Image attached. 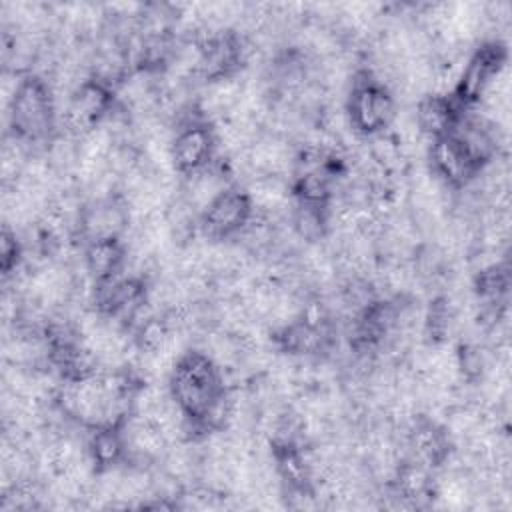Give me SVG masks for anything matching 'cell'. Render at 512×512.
<instances>
[{"mask_svg":"<svg viewBox=\"0 0 512 512\" xmlns=\"http://www.w3.org/2000/svg\"><path fill=\"white\" fill-rule=\"evenodd\" d=\"M428 154L432 176H436L446 188L468 186L484 168L454 132L434 138Z\"/></svg>","mask_w":512,"mask_h":512,"instance_id":"52a82bcc","label":"cell"},{"mask_svg":"<svg viewBox=\"0 0 512 512\" xmlns=\"http://www.w3.org/2000/svg\"><path fill=\"white\" fill-rule=\"evenodd\" d=\"M82 258L88 276L94 280V284H100L118 276L128 258V248L120 238L114 236L92 238L88 240Z\"/></svg>","mask_w":512,"mask_h":512,"instance_id":"30bf717a","label":"cell"},{"mask_svg":"<svg viewBox=\"0 0 512 512\" xmlns=\"http://www.w3.org/2000/svg\"><path fill=\"white\" fill-rule=\"evenodd\" d=\"M12 136L22 144H40L52 136L56 102L46 80L36 74L22 76L8 100Z\"/></svg>","mask_w":512,"mask_h":512,"instance_id":"7a4b0ae2","label":"cell"},{"mask_svg":"<svg viewBox=\"0 0 512 512\" xmlns=\"http://www.w3.org/2000/svg\"><path fill=\"white\" fill-rule=\"evenodd\" d=\"M406 450L410 456L408 460L412 462H418L430 470L442 466L448 462L452 450L448 426L416 414L406 434Z\"/></svg>","mask_w":512,"mask_h":512,"instance_id":"9c48e42d","label":"cell"},{"mask_svg":"<svg viewBox=\"0 0 512 512\" xmlns=\"http://www.w3.org/2000/svg\"><path fill=\"white\" fill-rule=\"evenodd\" d=\"M114 106V94L108 84L90 78L78 82L68 96L62 112V124L72 138H82L100 124H104Z\"/></svg>","mask_w":512,"mask_h":512,"instance_id":"277c9868","label":"cell"},{"mask_svg":"<svg viewBox=\"0 0 512 512\" xmlns=\"http://www.w3.org/2000/svg\"><path fill=\"white\" fill-rule=\"evenodd\" d=\"M506 68V52L500 44L490 42L478 48L466 66L462 68L456 88H454V98L466 106L472 102H480L482 94L488 90V86L494 82V78Z\"/></svg>","mask_w":512,"mask_h":512,"instance_id":"ba28073f","label":"cell"},{"mask_svg":"<svg viewBox=\"0 0 512 512\" xmlns=\"http://www.w3.org/2000/svg\"><path fill=\"white\" fill-rule=\"evenodd\" d=\"M202 108L194 116L180 120L170 142L172 168L182 176L194 174L214 162V152L218 148L214 128L202 118Z\"/></svg>","mask_w":512,"mask_h":512,"instance_id":"8992f818","label":"cell"},{"mask_svg":"<svg viewBox=\"0 0 512 512\" xmlns=\"http://www.w3.org/2000/svg\"><path fill=\"white\" fill-rule=\"evenodd\" d=\"M348 124L362 136L384 134L396 120V104L390 90L372 72H356L346 102Z\"/></svg>","mask_w":512,"mask_h":512,"instance_id":"3957f363","label":"cell"},{"mask_svg":"<svg viewBox=\"0 0 512 512\" xmlns=\"http://www.w3.org/2000/svg\"><path fill=\"white\" fill-rule=\"evenodd\" d=\"M126 458V442L120 428H94L88 440V460L96 472H108Z\"/></svg>","mask_w":512,"mask_h":512,"instance_id":"8fae6325","label":"cell"},{"mask_svg":"<svg viewBox=\"0 0 512 512\" xmlns=\"http://www.w3.org/2000/svg\"><path fill=\"white\" fill-rule=\"evenodd\" d=\"M254 216V204L246 190L228 186L224 188L200 214V234L210 242H224L238 238Z\"/></svg>","mask_w":512,"mask_h":512,"instance_id":"5b68a950","label":"cell"},{"mask_svg":"<svg viewBox=\"0 0 512 512\" xmlns=\"http://www.w3.org/2000/svg\"><path fill=\"white\" fill-rule=\"evenodd\" d=\"M20 242L16 238V232H12L8 226L4 228V234H2V270L4 274L8 276L20 262Z\"/></svg>","mask_w":512,"mask_h":512,"instance_id":"7c38bea8","label":"cell"},{"mask_svg":"<svg viewBox=\"0 0 512 512\" xmlns=\"http://www.w3.org/2000/svg\"><path fill=\"white\" fill-rule=\"evenodd\" d=\"M168 390L190 428L208 434L230 418L232 402L222 368L202 350L180 354L168 374Z\"/></svg>","mask_w":512,"mask_h":512,"instance_id":"6da1fadb","label":"cell"}]
</instances>
